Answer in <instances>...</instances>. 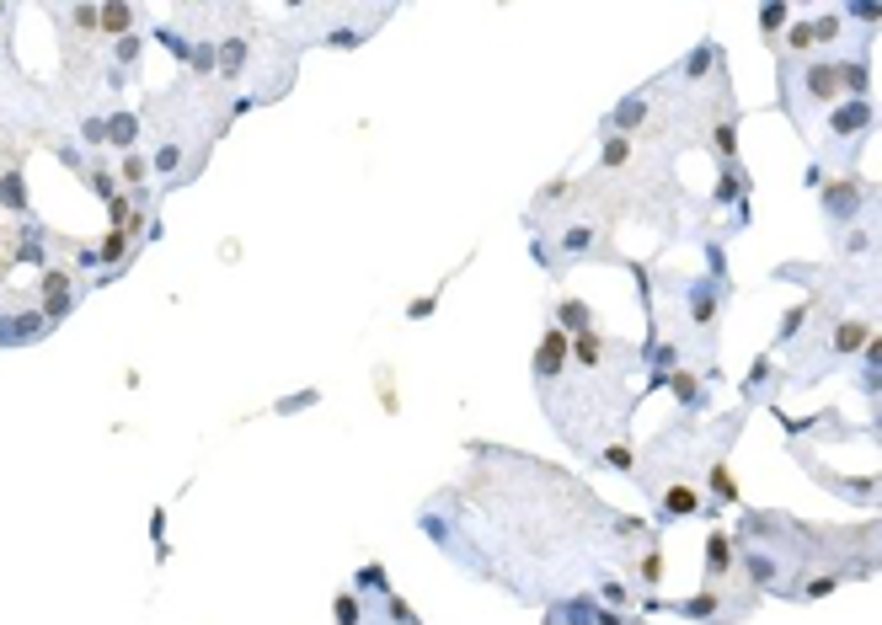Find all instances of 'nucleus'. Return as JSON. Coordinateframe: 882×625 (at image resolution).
<instances>
[{"label":"nucleus","mask_w":882,"mask_h":625,"mask_svg":"<svg viewBox=\"0 0 882 625\" xmlns=\"http://www.w3.org/2000/svg\"><path fill=\"white\" fill-rule=\"evenodd\" d=\"M139 134H145V118L129 113V107H118V113H107V145L118 155H129L139 145Z\"/></svg>","instance_id":"nucleus-12"},{"label":"nucleus","mask_w":882,"mask_h":625,"mask_svg":"<svg viewBox=\"0 0 882 625\" xmlns=\"http://www.w3.org/2000/svg\"><path fill=\"white\" fill-rule=\"evenodd\" d=\"M781 396H786V369L770 364V353H754L749 364V380H744V401L738 406H770V412H781Z\"/></svg>","instance_id":"nucleus-6"},{"label":"nucleus","mask_w":882,"mask_h":625,"mask_svg":"<svg viewBox=\"0 0 882 625\" xmlns=\"http://www.w3.org/2000/svg\"><path fill=\"white\" fill-rule=\"evenodd\" d=\"M567 358H572V337L556 332V326L546 321V332H540V348H535V358H530L535 390H546V385L562 380V374H567Z\"/></svg>","instance_id":"nucleus-7"},{"label":"nucleus","mask_w":882,"mask_h":625,"mask_svg":"<svg viewBox=\"0 0 882 625\" xmlns=\"http://www.w3.org/2000/svg\"><path fill=\"white\" fill-rule=\"evenodd\" d=\"M546 625H647V615H621V609H605L594 593H567L546 609Z\"/></svg>","instance_id":"nucleus-4"},{"label":"nucleus","mask_w":882,"mask_h":625,"mask_svg":"<svg viewBox=\"0 0 882 625\" xmlns=\"http://www.w3.org/2000/svg\"><path fill=\"white\" fill-rule=\"evenodd\" d=\"M808 310H813V300H797V305L781 316V326H776V337H770V342H776V348H786V342H797V332L808 326Z\"/></svg>","instance_id":"nucleus-19"},{"label":"nucleus","mask_w":882,"mask_h":625,"mask_svg":"<svg viewBox=\"0 0 882 625\" xmlns=\"http://www.w3.org/2000/svg\"><path fill=\"white\" fill-rule=\"evenodd\" d=\"M802 182H808V187H824V182H829V171H824V166H818V161H813L808 171H802Z\"/></svg>","instance_id":"nucleus-23"},{"label":"nucleus","mask_w":882,"mask_h":625,"mask_svg":"<svg viewBox=\"0 0 882 625\" xmlns=\"http://www.w3.org/2000/svg\"><path fill=\"white\" fill-rule=\"evenodd\" d=\"M86 187H91V193H97L102 203H113V198H118V187H123V182H118V166L91 161V171H86Z\"/></svg>","instance_id":"nucleus-17"},{"label":"nucleus","mask_w":882,"mask_h":625,"mask_svg":"<svg viewBox=\"0 0 882 625\" xmlns=\"http://www.w3.org/2000/svg\"><path fill=\"white\" fill-rule=\"evenodd\" d=\"M33 294H38L43 321L59 326V321H65L75 305L86 300V284H75V273H70V268H59V262H49V268L38 273V289H33Z\"/></svg>","instance_id":"nucleus-3"},{"label":"nucleus","mask_w":882,"mask_h":625,"mask_svg":"<svg viewBox=\"0 0 882 625\" xmlns=\"http://www.w3.org/2000/svg\"><path fill=\"white\" fill-rule=\"evenodd\" d=\"M300 406H316V390H305V396H284V401H278V412H300Z\"/></svg>","instance_id":"nucleus-22"},{"label":"nucleus","mask_w":882,"mask_h":625,"mask_svg":"<svg viewBox=\"0 0 882 625\" xmlns=\"http://www.w3.org/2000/svg\"><path fill=\"white\" fill-rule=\"evenodd\" d=\"M786 17H792V6H760V33H765V43H776V38H781Z\"/></svg>","instance_id":"nucleus-20"},{"label":"nucleus","mask_w":882,"mask_h":625,"mask_svg":"<svg viewBox=\"0 0 882 625\" xmlns=\"http://www.w3.org/2000/svg\"><path fill=\"white\" fill-rule=\"evenodd\" d=\"M594 465H605V471H621V476H631V465H637V455H631V433H626V439H615V444L599 449Z\"/></svg>","instance_id":"nucleus-18"},{"label":"nucleus","mask_w":882,"mask_h":625,"mask_svg":"<svg viewBox=\"0 0 882 625\" xmlns=\"http://www.w3.org/2000/svg\"><path fill=\"white\" fill-rule=\"evenodd\" d=\"M669 390H674V401H679V412H685V417H701L706 406H711V385L695 369H685V364L669 374Z\"/></svg>","instance_id":"nucleus-10"},{"label":"nucleus","mask_w":882,"mask_h":625,"mask_svg":"<svg viewBox=\"0 0 882 625\" xmlns=\"http://www.w3.org/2000/svg\"><path fill=\"white\" fill-rule=\"evenodd\" d=\"M834 252H840V262H877V257H872V252H877V230H872V220L840 230V236H834Z\"/></svg>","instance_id":"nucleus-11"},{"label":"nucleus","mask_w":882,"mask_h":625,"mask_svg":"<svg viewBox=\"0 0 882 625\" xmlns=\"http://www.w3.org/2000/svg\"><path fill=\"white\" fill-rule=\"evenodd\" d=\"M134 17H139V11L123 6V0H113V6H97V33H102L107 43H118V38L134 33Z\"/></svg>","instance_id":"nucleus-14"},{"label":"nucleus","mask_w":882,"mask_h":625,"mask_svg":"<svg viewBox=\"0 0 882 625\" xmlns=\"http://www.w3.org/2000/svg\"><path fill=\"white\" fill-rule=\"evenodd\" d=\"M872 203H877V182L861 177V171H850V177H829L824 187H818V209H824V225L834 230V236L856 225Z\"/></svg>","instance_id":"nucleus-2"},{"label":"nucleus","mask_w":882,"mask_h":625,"mask_svg":"<svg viewBox=\"0 0 882 625\" xmlns=\"http://www.w3.org/2000/svg\"><path fill=\"white\" fill-rule=\"evenodd\" d=\"M332 615H337V625H423L375 561H364V567L353 572V583L337 588Z\"/></svg>","instance_id":"nucleus-1"},{"label":"nucleus","mask_w":882,"mask_h":625,"mask_svg":"<svg viewBox=\"0 0 882 625\" xmlns=\"http://www.w3.org/2000/svg\"><path fill=\"white\" fill-rule=\"evenodd\" d=\"M0 209L11 214V220H33V198H27V171L17 161H6L0 166Z\"/></svg>","instance_id":"nucleus-9"},{"label":"nucleus","mask_w":882,"mask_h":625,"mask_svg":"<svg viewBox=\"0 0 882 625\" xmlns=\"http://www.w3.org/2000/svg\"><path fill=\"white\" fill-rule=\"evenodd\" d=\"M551 326L556 332H567V337H583V332H594V310H588L583 300H556L551 305Z\"/></svg>","instance_id":"nucleus-13"},{"label":"nucleus","mask_w":882,"mask_h":625,"mask_svg":"<svg viewBox=\"0 0 882 625\" xmlns=\"http://www.w3.org/2000/svg\"><path fill=\"white\" fill-rule=\"evenodd\" d=\"M81 145H91V150H102V145H107V118L81 113Z\"/></svg>","instance_id":"nucleus-21"},{"label":"nucleus","mask_w":882,"mask_h":625,"mask_svg":"<svg viewBox=\"0 0 882 625\" xmlns=\"http://www.w3.org/2000/svg\"><path fill=\"white\" fill-rule=\"evenodd\" d=\"M738 572V545L733 535H727L722 524H711V535H706V567H701V583H727V577Z\"/></svg>","instance_id":"nucleus-8"},{"label":"nucleus","mask_w":882,"mask_h":625,"mask_svg":"<svg viewBox=\"0 0 882 625\" xmlns=\"http://www.w3.org/2000/svg\"><path fill=\"white\" fill-rule=\"evenodd\" d=\"M150 177H156V171H150V155H139V150H129L118 161V182L129 187V193H139V187H145Z\"/></svg>","instance_id":"nucleus-16"},{"label":"nucleus","mask_w":882,"mask_h":625,"mask_svg":"<svg viewBox=\"0 0 882 625\" xmlns=\"http://www.w3.org/2000/svg\"><path fill=\"white\" fill-rule=\"evenodd\" d=\"M150 38H156L161 49L177 59V65H188V59H193V33H188L177 17H172V22H156V33H150Z\"/></svg>","instance_id":"nucleus-15"},{"label":"nucleus","mask_w":882,"mask_h":625,"mask_svg":"<svg viewBox=\"0 0 882 625\" xmlns=\"http://www.w3.org/2000/svg\"><path fill=\"white\" fill-rule=\"evenodd\" d=\"M54 326L43 321L38 300H0V348H33Z\"/></svg>","instance_id":"nucleus-5"}]
</instances>
